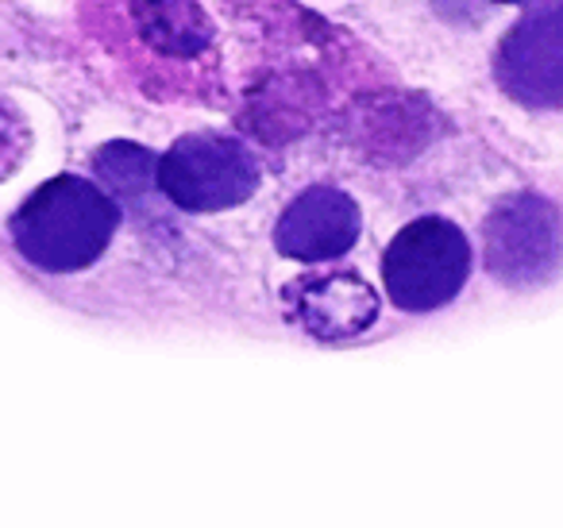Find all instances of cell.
<instances>
[{
	"label": "cell",
	"instance_id": "obj_8",
	"mask_svg": "<svg viewBox=\"0 0 563 528\" xmlns=\"http://www.w3.org/2000/svg\"><path fill=\"white\" fill-rule=\"evenodd\" d=\"M143 40L174 58H189L209 47V24L197 4H135Z\"/></svg>",
	"mask_w": 563,
	"mask_h": 528
},
{
	"label": "cell",
	"instance_id": "obj_9",
	"mask_svg": "<svg viewBox=\"0 0 563 528\" xmlns=\"http://www.w3.org/2000/svg\"><path fill=\"white\" fill-rule=\"evenodd\" d=\"M93 170L104 186L117 194V201H140L143 194L158 186V163L140 143H109L97 151Z\"/></svg>",
	"mask_w": 563,
	"mask_h": 528
},
{
	"label": "cell",
	"instance_id": "obj_4",
	"mask_svg": "<svg viewBox=\"0 0 563 528\" xmlns=\"http://www.w3.org/2000/svg\"><path fill=\"white\" fill-rule=\"evenodd\" d=\"M158 189L186 212H220L258 189V163L228 135H186L158 158Z\"/></svg>",
	"mask_w": 563,
	"mask_h": 528
},
{
	"label": "cell",
	"instance_id": "obj_2",
	"mask_svg": "<svg viewBox=\"0 0 563 528\" xmlns=\"http://www.w3.org/2000/svg\"><path fill=\"white\" fill-rule=\"evenodd\" d=\"M471 274V243L452 220L421 217L406 224L383 255L386 294L406 312H432L463 289Z\"/></svg>",
	"mask_w": 563,
	"mask_h": 528
},
{
	"label": "cell",
	"instance_id": "obj_7",
	"mask_svg": "<svg viewBox=\"0 0 563 528\" xmlns=\"http://www.w3.org/2000/svg\"><path fill=\"white\" fill-rule=\"evenodd\" d=\"M298 320L321 340H344L355 336L378 317V294L352 271L306 278L290 289Z\"/></svg>",
	"mask_w": 563,
	"mask_h": 528
},
{
	"label": "cell",
	"instance_id": "obj_6",
	"mask_svg": "<svg viewBox=\"0 0 563 528\" xmlns=\"http://www.w3.org/2000/svg\"><path fill=\"white\" fill-rule=\"evenodd\" d=\"M360 205L332 186H313L290 201L274 228V243L298 263H329L355 248L360 240Z\"/></svg>",
	"mask_w": 563,
	"mask_h": 528
},
{
	"label": "cell",
	"instance_id": "obj_1",
	"mask_svg": "<svg viewBox=\"0 0 563 528\" xmlns=\"http://www.w3.org/2000/svg\"><path fill=\"white\" fill-rule=\"evenodd\" d=\"M120 224V205L101 186L63 174L40 186L12 217V243L32 266L70 274L97 263Z\"/></svg>",
	"mask_w": 563,
	"mask_h": 528
},
{
	"label": "cell",
	"instance_id": "obj_5",
	"mask_svg": "<svg viewBox=\"0 0 563 528\" xmlns=\"http://www.w3.org/2000/svg\"><path fill=\"white\" fill-rule=\"evenodd\" d=\"M501 89L529 109L563 105V4H537L501 40L494 63Z\"/></svg>",
	"mask_w": 563,
	"mask_h": 528
},
{
	"label": "cell",
	"instance_id": "obj_3",
	"mask_svg": "<svg viewBox=\"0 0 563 528\" xmlns=\"http://www.w3.org/2000/svg\"><path fill=\"white\" fill-rule=\"evenodd\" d=\"M486 271L501 286H544L563 266V217L548 197L514 194L490 209L483 224Z\"/></svg>",
	"mask_w": 563,
	"mask_h": 528
},
{
	"label": "cell",
	"instance_id": "obj_10",
	"mask_svg": "<svg viewBox=\"0 0 563 528\" xmlns=\"http://www.w3.org/2000/svg\"><path fill=\"white\" fill-rule=\"evenodd\" d=\"M27 143H32V132H27L20 109L9 101H0V182L27 158Z\"/></svg>",
	"mask_w": 563,
	"mask_h": 528
}]
</instances>
